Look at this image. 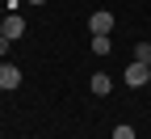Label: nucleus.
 <instances>
[{"instance_id":"f257e3e1","label":"nucleus","mask_w":151,"mask_h":139,"mask_svg":"<svg viewBox=\"0 0 151 139\" xmlns=\"http://www.w3.org/2000/svg\"><path fill=\"white\" fill-rule=\"evenodd\" d=\"M0 25H4L9 38H25V17H21V13H4V21H0Z\"/></svg>"},{"instance_id":"f03ea898","label":"nucleus","mask_w":151,"mask_h":139,"mask_svg":"<svg viewBox=\"0 0 151 139\" xmlns=\"http://www.w3.org/2000/svg\"><path fill=\"white\" fill-rule=\"evenodd\" d=\"M139 84H151V80H147V63L134 59V63L126 68V89H139Z\"/></svg>"},{"instance_id":"7ed1b4c3","label":"nucleus","mask_w":151,"mask_h":139,"mask_svg":"<svg viewBox=\"0 0 151 139\" xmlns=\"http://www.w3.org/2000/svg\"><path fill=\"white\" fill-rule=\"evenodd\" d=\"M109 30H113V13L101 9V13H92V17H88V34H109Z\"/></svg>"},{"instance_id":"20e7f679","label":"nucleus","mask_w":151,"mask_h":139,"mask_svg":"<svg viewBox=\"0 0 151 139\" xmlns=\"http://www.w3.org/2000/svg\"><path fill=\"white\" fill-rule=\"evenodd\" d=\"M17 84H21V72H17L13 63H4V59H0V89L9 93V89H17Z\"/></svg>"},{"instance_id":"39448f33","label":"nucleus","mask_w":151,"mask_h":139,"mask_svg":"<svg viewBox=\"0 0 151 139\" xmlns=\"http://www.w3.org/2000/svg\"><path fill=\"white\" fill-rule=\"evenodd\" d=\"M109 89H113L109 76H105V72H92V93H97V97H109Z\"/></svg>"},{"instance_id":"423d86ee","label":"nucleus","mask_w":151,"mask_h":139,"mask_svg":"<svg viewBox=\"0 0 151 139\" xmlns=\"http://www.w3.org/2000/svg\"><path fill=\"white\" fill-rule=\"evenodd\" d=\"M113 42H109V34H92V55H109Z\"/></svg>"},{"instance_id":"0eeeda50","label":"nucleus","mask_w":151,"mask_h":139,"mask_svg":"<svg viewBox=\"0 0 151 139\" xmlns=\"http://www.w3.org/2000/svg\"><path fill=\"white\" fill-rule=\"evenodd\" d=\"M134 59H139V63H147V68H151V42H139V47H134Z\"/></svg>"},{"instance_id":"6e6552de","label":"nucleus","mask_w":151,"mask_h":139,"mask_svg":"<svg viewBox=\"0 0 151 139\" xmlns=\"http://www.w3.org/2000/svg\"><path fill=\"white\" fill-rule=\"evenodd\" d=\"M113 139H139V135H134L130 122H122V127H113Z\"/></svg>"},{"instance_id":"1a4fd4ad","label":"nucleus","mask_w":151,"mask_h":139,"mask_svg":"<svg viewBox=\"0 0 151 139\" xmlns=\"http://www.w3.org/2000/svg\"><path fill=\"white\" fill-rule=\"evenodd\" d=\"M29 4H46V0H29Z\"/></svg>"},{"instance_id":"9d476101","label":"nucleus","mask_w":151,"mask_h":139,"mask_svg":"<svg viewBox=\"0 0 151 139\" xmlns=\"http://www.w3.org/2000/svg\"><path fill=\"white\" fill-rule=\"evenodd\" d=\"M147 80H151V68H147Z\"/></svg>"},{"instance_id":"9b49d317","label":"nucleus","mask_w":151,"mask_h":139,"mask_svg":"<svg viewBox=\"0 0 151 139\" xmlns=\"http://www.w3.org/2000/svg\"><path fill=\"white\" fill-rule=\"evenodd\" d=\"M0 93H4V89H0Z\"/></svg>"}]
</instances>
